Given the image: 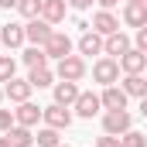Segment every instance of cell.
Listing matches in <instances>:
<instances>
[{"mask_svg":"<svg viewBox=\"0 0 147 147\" xmlns=\"http://www.w3.org/2000/svg\"><path fill=\"white\" fill-rule=\"evenodd\" d=\"M86 72H89V65H86L82 55H65V58H58V65H55V75H58V79H69V82H82Z\"/></svg>","mask_w":147,"mask_h":147,"instance_id":"1","label":"cell"},{"mask_svg":"<svg viewBox=\"0 0 147 147\" xmlns=\"http://www.w3.org/2000/svg\"><path fill=\"white\" fill-rule=\"evenodd\" d=\"M92 82H99V86H116V82H120V62L110 58V55L96 58V62H92Z\"/></svg>","mask_w":147,"mask_h":147,"instance_id":"2","label":"cell"},{"mask_svg":"<svg viewBox=\"0 0 147 147\" xmlns=\"http://www.w3.org/2000/svg\"><path fill=\"white\" fill-rule=\"evenodd\" d=\"M127 130H134V116H130L127 110H106L103 113V134L123 137Z\"/></svg>","mask_w":147,"mask_h":147,"instance_id":"3","label":"cell"},{"mask_svg":"<svg viewBox=\"0 0 147 147\" xmlns=\"http://www.w3.org/2000/svg\"><path fill=\"white\" fill-rule=\"evenodd\" d=\"M45 55L48 58H65V55H72V38L65 34V31H51V38L45 41Z\"/></svg>","mask_w":147,"mask_h":147,"instance_id":"4","label":"cell"},{"mask_svg":"<svg viewBox=\"0 0 147 147\" xmlns=\"http://www.w3.org/2000/svg\"><path fill=\"white\" fill-rule=\"evenodd\" d=\"M45 127H55V130H69L72 127V110L69 106H58V103H51V106H45Z\"/></svg>","mask_w":147,"mask_h":147,"instance_id":"5","label":"cell"},{"mask_svg":"<svg viewBox=\"0 0 147 147\" xmlns=\"http://www.w3.org/2000/svg\"><path fill=\"white\" fill-rule=\"evenodd\" d=\"M51 31H55V24H48L45 17H34V21H28V24H24L28 45H41V48H45V41L51 38Z\"/></svg>","mask_w":147,"mask_h":147,"instance_id":"6","label":"cell"},{"mask_svg":"<svg viewBox=\"0 0 147 147\" xmlns=\"http://www.w3.org/2000/svg\"><path fill=\"white\" fill-rule=\"evenodd\" d=\"M96 34H103V38H110V34H116L120 31V17L113 14V10H96L92 14V24H89Z\"/></svg>","mask_w":147,"mask_h":147,"instance_id":"7","label":"cell"},{"mask_svg":"<svg viewBox=\"0 0 147 147\" xmlns=\"http://www.w3.org/2000/svg\"><path fill=\"white\" fill-rule=\"evenodd\" d=\"M116 62H120V72H123V75H140L147 69V55L140 51V48H130V51L120 55Z\"/></svg>","mask_w":147,"mask_h":147,"instance_id":"8","label":"cell"},{"mask_svg":"<svg viewBox=\"0 0 147 147\" xmlns=\"http://www.w3.org/2000/svg\"><path fill=\"white\" fill-rule=\"evenodd\" d=\"M31 92H34V86L28 82V79H10V82H3V96L10 99V103H28L31 99Z\"/></svg>","mask_w":147,"mask_h":147,"instance_id":"9","label":"cell"},{"mask_svg":"<svg viewBox=\"0 0 147 147\" xmlns=\"http://www.w3.org/2000/svg\"><path fill=\"white\" fill-rule=\"evenodd\" d=\"M14 116H17V123L21 127H31L34 130L38 123H41V116H45V106H38V103H17V110H14Z\"/></svg>","mask_w":147,"mask_h":147,"instance_id":"10","label":"cell"},{"mask_svg":"<svg viewBox=\"0 0 147 147\" xmlns=\"http://www.w3.org/2000/svg\"><path fill=\"white\" fill-rule=\"evenodd\" d=\"M75 116H82V120H92L96 113L103 110V99L96 96V92H79V99H75Z\"/></svg>","mask_w":147,"mask_h":147,"instance_id":"11","label":"cell"},{"mask_svg":"<svg viewBox=\"0 0 147 147\" xmlns=\"http://www.w3.org/2000/svg\"><path fill=\"white\" fill-rule=\"evenodd\" d=\"M134 48V38L127 34V31H116V34L106 38V45H103V55H110V58H120V55H127Z\"/></svg>","mask_w":147,"mask_h":147,"instance_id":"12","label":"cell"},{"mask_svg":"<svg viewBox=\"0 0 147 147\" xmlns=\"http://www.w3.org/2000/svg\"><path fill=\"white\" fill-rule=\"evenodd\" d=\"M103 45H106V38L96 34V31L89 28V31H82V34H79V45H75V48H79V55L86 58V55H103Z\"/></svg>","mask_w":147,"mask_h":147,"instance_id":"13","label":"cell"},{"mask_svg":"<svg viewBox=\"0 0 147 147\" xmlns=\"http://www.w3.org/2000/svg\"><path fill=\"white\" fill-rule=\"evenodd\" d=\"M79 92H82L79 82H69V79H58V82H55V103H58V106H69V110H72L75 99H79Z\"/></svg>","mask_w":147,"mask_h":147,"instance_id":"14","label":"cell"},{"mask_svg":"<svg viewBox=\"0 0 147 147\" xmlns=\"http://www.w3.org/2000/svg\"><path fill=\"white\" fill-rule=\"evenodd\" d=\"M24 41H28L24 24H14V21H10V24H0V45H3V48H10V51H14V48H21Z\"/></svg>","mask_w":147,"mask_h":147,"instance_id":"15","label":"cell"},{"mask_svg":"<svg viewBox=\"0 0 147 147\" xmlns=\"http://www.w3.org/2000/svg\"><path fill=\"white\" fill-rule=\"evenodd\" d=\"M99 99H103V110H127V92H123V86H103V92H99Z\"/></svg>","mask_w":147,"mask_h":147,"instance_id":"16","label":"cell"},{"mask_svg":"<svg viewBox=\"0 0 147 147\" xmlns=\"http://www.w3.org/2000/svg\"><path fill=\"white\" fill-rule=\"evenodd\" d=\"M123 24L127 28H144L147 24V3H123Z\"/></svg>","mask_w":147,"mask_h":147,"instance_id":"17","label":"cell"},{"mask_svg":"<svg viewBox=\"0 0 147 147\" xmlns=\"http://www.w3.org/2000/svg\"><path fill=\"white\" fill-rule=\"evenodd\" d=\"M65 10H69V3H65V0H45L41 17H45L48 24H62V21H65Z\"/></svg>","mask_w":147,"mask_h":147,"instance_id":"18","label":"cell"},{"mask_svg":"<svg viewBox=\"0 0 147 147\" xmlns=\"http://www.w3.org/2000/svg\"><path fill=\"white\" fill-rule=\"evenodd\" d=\"M21 62H24L28 69H45V65H48V55H45L41 45H28V48L21 51Z\"/></svg>","mask_w":147,"mask_h":147,"instance_id":"19","label":"cell"},{"mask_svg":"<svg viewBox=\"0 0 147 147\" xmlns=\"http://www.w3.org/2000/svg\"><path fill=\"white\" fill-rule=\"evenodd\" d=\"M55 79H58V75H55V69H48V65H45V69H28V82H31L34 89L55 86Z\"/></svg>","mask_w":147,"mask_h":147,"instance_id":"20","label":"cell"},{"mask_svg":"<svg viewBox=\"0 0 147 147\" xmlns=\"http://www.w3.org/2000/svg\"><path fill=\"white\" fill-rule=\"evenodd\" d=\"M123 92L134 96V99H144V96H147V79H144V72H140V75H123Z\"/></svg>","mask_w":147,"mask_h":147,"instance_id":"21","label":"cell"},{"mask_svg":"<svg viewBox=\"0 0 147 147\" xmlns=\"http://www.w3.org/2000/svg\"><path fill=\"white\" fill-rule=\"evenodd\" d=\"M7 137H10V147H34V130H31V127H21V123H17Z\"/></svg>","mask_w":147,"mask_h":147,"instance_id":"22","label":"cell"},{"mask_svg":"<svg viewBox=\"0 0 147 147\" xmlns=\"http://www.w3.org/2000/svg\"><path fill=\"white\" fill-rule=\"evenodd\" d=\"M34 144L38 147H58L62 144V130H55V127H41L34 134Z\"/></svg>","mask_w":147,"mask_h":147,"instance_id":"23","label":"cell"},{"mask_svg":"<svg viewBox=\"0 0 147 147\" xmlns=\"http://www.w3.org/2000/svg\"><path fill=\"white\" fill-rule=\"evenodd\" d=\"M41 7H45V0H17V14H21L24 21L41 17Z\"/></svg>","mask_w":147,"mask_h":147,"instance_id":"24","label":"cell"},{"mask_svg":"<svg viewBox=\"0 0 147 147\" xmlns=\"http://www.w3.org/2000/svg\"><path fill=\"white\" fill-rule=\"evenodd\" d=\"M14 75H17V58L14 55H0V86L10 82Z\"/></svg>","mask_w":147,"mask_h":147,"instance_id":"25","label":"cell"},{"mask_svg":"<svg viewBox=\"0 0 147 147\" xmlns=\"http://www.w3.org/2000/svg\"><path fill=\"white\" fill-rule=\"evenodd\" d=\"M123 147H147V134H140V130H127V134H123Z\"/></svg>","mask_w":147,"mask_h":147,"instance_id":"26","label":"cell"},{"mask_svg":"<svg viewBox=\"0 0 147 147\" xmlns=\"http://www.w3.org/2000/svg\"><path fill=\"white\" fill-rule=\"evenodd\" d=\"M17 127V116H14V110H0V134H10Z\"/></svg>","mask_w":147,"mask_h":147,"instance_id":"27","label":"cell"},{"mask_svg":"<svg viewBox=\"0 0 147 147\" xmlns=\"http://www.w3.org/2000/svg\"><path fill=\"white\" fill-rule=\"evenodd\" d=\"M134 48H140V51L147 55V24H144V28H137V31H134Z\"/></svg>","mask_w":147,"mask_h":147,"instance_id":"28","label":"cell"},{"mask_svg":"<svg viewBox=\"0 0 147 147\" xmlns=\"http://www.w3.org/2000/svg\"><path fill=\"white\" fill-rule=\"evenodd\" d=\"M96 147H123V137H113V134H103V137L96 140Z\"/></svg>","mask_w":147,"mask_h":147,"instance_id":"29","label":"cell"},{"mask_svg":"<svg viewBox=\"0 0 147 147\" xmlns=\"http://www.w3.org/2000/svg\"><path fill=\"white\" fill-rule=\"evenodd\" d=\"M65 3H69L72 10H89V7H92L96 0H65Z\"/></svg>","mask_w":147,"mask_h":147,"instance_id":"30","label":"cell"},{"mask_svg":"<svg viewBox=\"0 0 147 147\" xmlns=\"http://www.w3.org/2000/svg\"><path fill=\"white\" fill-rule=\"evenodd\" d=\"M96 3H99V10H113V7H116L120 0H96Z\"/></svg>","mask_w":147,"mask_h":147,"instance_id":"31","label":"cell"},{"mask_svg":"<svg viewBox=\"0 0 147 147\" xmlns=\"http://www.w3.org/2000/svg\"><path fill=\"white\" fill-rule=\"evenodd\" d=\"M0 7L3 10H17V0H0Z\"/></svg>","mask_w":147,"mask_h":147,"instance_id":"32","label":"cell"},{"mask_svg":"<svg viewBox=\"0 0 147 147\" xmlns=\"http://www.w3.org/2000/svg\"><path fill=\"white\" fill-rule=\"evenodd\" d=\"M140 116H144V120H147V96H144V99H140Z\"/></svg>","mask_w":147,"mask_h":147,"instance_id":"33","label":"cell"},{"mask_svg":"<svg viewBox=\"0 0 147 147\" xmlns=\"http://www.w3.org/2000/svg\"><path fill=\"white\" fill-rule=\"evenodd\" d=\"M0 147H10V137L7 134H0Z\"/></svg>","mask_w":147,"mask_h":147,"instance_id":"34","label":"cell"},{"mask_svg":"<svg viewBox=\"0 0 147 147\" xmlns=\"http://www.w3.org/2000/svg\"><path fill=\"white\" fill-rule=\"evenodd\" d=\"M3 99H7V96H3V86H0V106H3Z\"/></svg>","mask_w":147,"mask_h":147,"instance_id":"35","label":"cell"},{"mask_svg":"<svg viewBox=\"0 0 147 147\" xmlns=\"http://www.w3.org/2000/svg\"><path fill=\"white\" fill-rule=\"evenodd\" d=\"M127 3H144V0H127Z\"/></svg>","mask_w":147,"mask_h":147,"instance_id":"36","label":"cell"},{"mask_svg":"<svg viewBox=\"0 0 147 147\" xmlns=\"http://www.w3.org/2000/svg\"><path fill=\"white\" fill-rule=\"evenodd\" d=\"M58 147H69V144H58Z\"/></svg>","mask_w":147,"mask_h":147,"instance_id":"37","label":"cell"},{"mask_svg":"<svg viewBox=\"0 0 147 147\" xmlns=\"http://www.w3.org/2000/svg\"><path fill=\"white\" fill-rule=\"evenodd\" d=\"M0 48H3V45H0Z\"/></svg>","mask_w":147,"mask_h":147,"instance_id":"38","label":"cell"},{"mask_svg":"<svg viewBox=\"0 0 147 147\" xmlns=\"http://www.w3.org/2000/svg\"><path fill=\"white\" fill-rule=\"evenodd\" d=\"M144 3H147V0H144Z\"/></svg>","mask_w":147,"mask_h":147,"instance_id":"39","label":"cell"}]
</instances>
